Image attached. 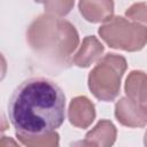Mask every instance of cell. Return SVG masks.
<instances>
[{
  "instance_id": "7",
  "label": "cell",
  "mask_w": 147,
  "mask_h": 147,
  "mask_svg": "<svg viewBox=\"0 0 147 147\" xmlns=\"http://www.w3.org/2000/svg\"><path fill=\"white\" fill-rule=\"evenodd\" d=\"M82 16L91 23H105L114 16V0H79Z\"/></svg>"
},
{
  "instance_id": "5",
  "label": "cell",
  "mask_w": 147,
  "mask_h": 147,
  "mask_svg": "<svg viewBox=\"0 0 147 147\" xmlns=\"http://www.w3.org/2000/svg\"><path fill=\"white\" fill-rule=\"evenodd\" d=\"M117 122L127 127H144L147 125V111L129 96H122L115 103Z\"/></svg>"
},
{
  "instance_id": "3",
  "label": "cell",
  "mask_w": 147,
  "mask_h": 147,
  "mask_svg": "<svg viewBox=\"0 0 147 147\" xmlns=\"http://www.w3.org/2000/svg\"><path fill=\"white\" fill-rule=\"evenodd\" d=\"M126 68L127 63L124 56L115 53L103 55L88 74L87 84L91 93L100 101H114L119 95Z\"/></svg>"
},
{
  "instance_id": "2",
  "label": "cell",
  "mask_w": 147,
  "mask_h": 147,
  "mask_svg": "<svg viewBox=\"0 0 147 147\" xmlns=\"http://www.w3.org/2000/svg\"><path fill=\"white\" fill-rule=\"evenodd\" d=\"M30 48L44 61L60 68L68 67L79 45L76 28L67 20L51 14L34 18L26 30Z\"/></svg>"
},
{
  "instance_id": "11",
  "label": "cell",
  "mask_w": 147,
  "mask_h": 147,
  "mask_svg": "<svg viewBox=\"0 0 147 147\" xmlns=\"http://www.w3.org/2000/svg\"><path fill=\"white\" fill-rule=\"evenodd\" d=\"M16 138L21 141L22 145L28 146V147H53V146H59V140L60 136L56 131L44 134V136H38V137H24V136H16Z\"/></svg>"
},
{
  "instance_id": "8",
  "label": "cell",
  "mask_w": 147,
  "mask_h": 147,
  "mask_svg": "<svg viewBox=\"0 0 147 147\" xmlns=\"http://www.w3.org/2000/svg\"><path fill=\"white\" fill-rule=\"evenodd\" d=\"M105 52L103 45L94 36H86L79 49L72 55L71 62L79 68H88L101 59Z\"/></svg>"
},
{
  "instance_id": "12",
  "label": "cell",
  "mask_w": 147,
  "mask_h": 147,
  "mask_svg": "<svg viewBox=\"0 0 147 147\" xmlns=\"http://www.w3.org/2000/svg\"><path fill=\"white\" fill-rule=\"evenodd\" d=\"M75 0H46L44 2L45 11L47 14L62 17L71 11L74 8Z\"/></svg>"
},
{
  "instance_id": "13",
  "label": "cell",
  "mask_w": 147,
  "mask_h": 147,
  "mask_svg": "<svg viewBox=\"0 0 147 147\" xmlns=\"http://www.w3.org/2000/svg\"><path fill=\"white\" fill-rule=\"evenodd\" d=\"M125 16L133 22H137L147 26V2L141 1V2H136L131 5L126 9Z\"/></svg>"
},
{
  "instance_id": "10",
  "label": "cell",
  "mask_w": 147,
  "mask_h": 147,
  "mask_svg": "<svg viewBox=\"0 0 147 147\" xmlns=\"http://www.w3.org/2000/svg\"><path fill=\"white\" fill-rule=\"evenodd\" d=\"M124 91L134 102L142 106L147 111V74L141 70H132L126 77Z\"/></svg>"
},
{
  "instance_id": "1",
  "label": "cell",
  "mask_w": 147,
  "mask_h": 147,
  "mask_svg": "<svg viewBox=\"0 0 147 147\" xmlns=\"http://www.w3.org/2000/svg\"><path fill=\"white\" fill-rule=\"evenodd\" d=\"M65 117V95L61 87L45 77L22 82L8 102V118L16 136L38 137L59 129Z\"/></svg>"
},
{
  "instance_id": "4",
  "label": "cell",
  "mask_w": 147,
  "mask_h": 147,
  "mask_svg": "<svg viewBox=\"0 0 147 147\" xmlns=\"http://www.w3.org/2000/svg\"><path fill=\"white\" fill-rule=\"evenodd\" d=\"M98 33L114 49L138 52L147 45V26L123 16H113L99 28Z\"/></svg>"
},
{
  "instance_id": "6",
  "label": "cell",
  "mask_w": 147,
  "mask_h": 147,
  "mask_svg": "<svg viewBox=\"0 0 147 147\" xmlns=\"http://www.w3.org/2000/svg\"><path fill=\"white\" fill-rule=\"evenodd\" d=\"M94 103L85 95H79L70 101L68 118L71 125L78 129H87L95 119Z\"/></svg>"
},
{
  "instance_id": "15",
  "label": "cell",
  "mask_w": 147,
  "mask_h": 147,
  "mask_svg": "<svg viewBox=\"0 0 147 147\" xmlns=\"http://www.w3.org/2000/svg\"><path fill=\"white\" fill-rule=\"evenodd\" d=\"M34 1H36V2H38V3H44L46 0H34Z\"/></svg>"
},
{
  "instance_id": "14",
  "label": "cell",
  "mask_w": 147,
  "mask_h": 147,
  "mask_svg": "<svg viewBox=\"0 0 147 147\" xmlns=\"http://www.w3.org/2000/svg\"><path fill=\"white\" fill-rule=\"evenodd\" d=\"M144 145L147 147V130L145 132V136H144Z\"/></svg>"
},
{
  "instance_id": "9",
  "label": "cell",
  "mask_w": 147,
  "mask_h": 147,
  "mask_svg": "<svg viewBox=\"0 0 147 147\" xmlns=\"http://www.w3.org/2000/svg\"><path fill=\"white\" fill-rule=\"evenodd\" d=\"M116 137L117 130L113 122L108 119H101L92 130L86 133L83 145L95 147H110L116 141Z\"/></svg>"
}]
</instances>
